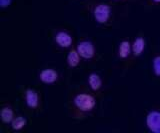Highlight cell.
<instances>
[{
    "label": "cell",
    "mask_w": 160,
    "mask_h": 133,
    "mask_svg": "<svg viewBox=\"0 0 160 133\" xmlns=\"http://www.w3.org/2000/svg\"><path fill=\"white\" fill-rule=\"evenodd\" d=\"M55 41L60 47L68 48L72 43V37L67 32L60 31L55 35Z\"/></svg>",
    "instance_id": "cell-7"
},
{
    "label": "cell",
    "mask_w": 160,
    "mask_h": 133,
    "mask_svg": "<svg viewBox=\"0 0 160 133\" xmlns=\"http://www.w3.org/2000/svg\"><path fill=\"white\" fill-rule=\"evenodd\" d=\"M77 51L79 55L85 59H91L94 56L95 48L92 42L90 41H81L77 45Z\"/></svg>",
    "instance_id": "cell-4"
},
{
    "label": "cell",
    "mask_w": 160,
    "mask_h": 133,
    "mask_svg": "<svg viewBox=\"0 0 160 133\" xmlns=\"http://www.w3.org/2000/svg\"><path fill=\"white\" fill-rule=\"evenodd\" d=\"M110 13H111V9L110 6L105 3H100L94 8L93 15L95 20L100 24H104L108 21L110 17Z\"/></svg>",
    "instance_id": "cell-2"
},
{
    "label": "cell",
    "mask_w": 160,
    "mask_h": 133,
    "mask_svg": "<svg viewBox=\"0 0 160 133\" xmlns=\"http://www.w3.org/2000/svg\"><path fill=\"white\" fill-rule=\"evenodd\" d=\"M154 2H156V3H160V0H153Z\"/></svg>",
    "instance_id": "cell-16"
},
{
    "label": "cell",
    "mask_w": 160,
    "mask_h": 133,
    "mask_svg": "<svg viewBox=\"0 0 160 133\" xmlns=\"http://www.w3.org/2000/svg\"><path fill=\"white\" fill-rule=\"evenodd\" d=\"M80 56L77 49H72L67 55V63L70 67H76L80 62Z\"/></svg>",
    "instance_id": "cell-12"
},
{
    "label": "cell",
    "mask_w": 160,
    "mask_h": 133,
    "mask_svg": "<svg viewBox=\"0 0 160 133\" xmlns=\"http://www.w3.org/2000/svg\"><path fill=\"white\" fill-rule=\"evenodd\" d=\"M73 102L78 109L84 112H90L96 105L95 98L87 93H79L74 97Z\"/></svg>",
    "instance_id": "cell-1"
},
{
    "label": "cell",
    "mask_w": 160,
    "mask_h": 133,
    "mask_svg": "<svg viewBox=\"0 0 160 133\" xmlns=\"http://www.w3.org/2000/svg\"><path fill=\"white\" fill-rule=\"evenodd\" d=\"M27 120L26 118L23 117V116H17V117H14V119L11 122V127L13 130H21L22 128H24V126L26 125Z\"/></svg>",
    "instance_id": "cell-13"
},
{
    "label": "cell",
    "mask_w": 160,
    "mask_h": 133,
    "mask_svg": "<svg viewBox=\"0 0 160 133\" xmlns=\"http://www.w3.org/2000/svg\"><path fill=\"white\" fill-rule=\"evenodd\" d=\"M145 45H146V42H145V39L143 37H137L133 43L131 44L132 46V52L135 56H140L143 53Z\"/></svg>",
    "instance_id": "cell-8"
},
{
    "label": "cell",
    "mask_w": 160,
    "mask_h": 133,
    "mask_svg": "<svg viewBox=\"0 0 160 133\" xmlns=\"http://www.w3.org/2000/svg\"><path fill=\"white\" fill-rule=\"evenodd\" d=\"M12 0H0V7L1 8H7L10 6Z\"/></svg>",
    "instance_id": "cell-15"
},
{
    "label": "cell",
    "mask_w": 160,
    "mask_h": 133,
    "mask_svg": "<svg viewBox=\"0 0 160 133\" xmlns=\"http://www.w3.org/2000/svg\"><path fill=\"white\" fill-rule=\"evenodd\" d=\"M25 102L28 107L36 108L39 104V95L34 89H27L25 91Z\"/></svg>",
    "instance_id": "cell-6"
},
{
    "label": "cell",
    "mask_w": 160,
    "mask_h": 133,
    "mask_svg": "<svg viewBox=\"0 0 160 133\" xmlns=\"http://www.w3.org/2000/svg\"><path fill=\"white\" fill-rule=\"evenodd\" d=\"M146 125L153 133H160V112L150 111L146 116Z\"/></svg>",
    "instance_id": "cell-3"
},
{
    "label": "cell",
    "mask_w": 160,
    "mask_h": 133,
    "mask_svg": "<svg viewBox=\"0 0 160 133\" xmlns=\"http://www.w3.org/2000/svg\"><path fill=\"white\" fill-rule=\"evenodd\" d=\"M132 50V46L128 40H123L122 42H120L119 47H118V55L120 58L125 59L127 58Z\"/></svg>",
    "instance_id": "cell-9"
},
{
    "label": "cell",
    "mask_w": 160,
    "mask_h": 133,
    "mask_svg": "<svg viewBox=\"0 0 160 133\" xmlns=\"http://www.w3.org/2000/svg\"><path fill=\"white\" fill-rule=\"evenodd\" d=\"M0 118H1L2 122L5 123V124H9V123H11L12 120L14 119L13 110L9 106L3 107L1 109V111H0Z\"/></svg>",
    "instance_id": "cell-10"
},
{
    "label": "cell",
    "mask_w": 160,
    "mask_h": 133,
    "mask_svg": "<svg viewBox=\"0 0 160 133\" xmlns=\"http://www.w3.org/2000/svg\"><path fill=\"white\" fill-rule=\"evenodd\" d=\"M152 64H153V72L154 74L160 77V55H157L153 58V61H152Z\"/></svg>",
    "instance_id": "cell-14"
},
{
    "label": "cell",
    "mask_w": 160,
    "mask_h": 133,
    "mask_svg": "<svg viewBox=\"0 0 160 133\" xmlns=\"http://www.w3.org/2000/svg\"><path fill=\"white\" fill-rule=\"evenodd\" d=\"M39 78L45 84H52L56 82L58 79V73L54 69L48 68V69H43L39 74Z\"/></svg>",
    "instance_id": "cell-5"
},
{
    "label": "cell",
    "mask_w": 160,
    "mask_h": 133,
    "mask_svg": "<svg viewBox=\"0 0 160 133\" xmlns=\"http://www.w3.org/2000/svg\"><path fill=\"white\" fill-rule=\"evenodd\" d=\"M88 83L92 90H95V91L99 90L102 85L101 77H100L97 73H91V74L88 76Z\"/></svg>",
    "instance_id": "cell-11"
}]
</instances>
